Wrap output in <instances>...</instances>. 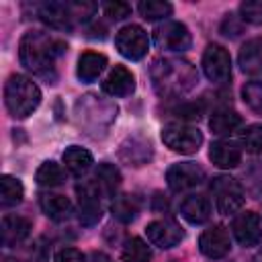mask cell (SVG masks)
<instances>
[{
    "instance_id": "obj_1",
    "label": "cell",
    "mask_w": 262,
    "mask_h": 262,
    "mask_svg": "<svg viewBox=\"0 0 262 262\" xmlns=\"http://www.w3.org/2000/svg\"><path fill=\"white\" fill-rule=\"evenodd\" d=\"M66 49L68 45L61 39L51 37L49 33H43V31H29L23 35L18 43V59L25 66V70L53 84L55 59L61 53H66Z\"/></svg>"
},
{
    "instance_id": "obj_2",
    "label": "cell",
    "mask_w": 262,
    "mask_h": 262,
    "mask_svg": "<svg viewBox=\"0 0 262 262\" xmlns=\"http://www.w3.org/2000/svg\"><path fill=\"white\" fill-rule=\"evenodd\" d=\"M154 90L164 98H178L192 90L199 82V74L192 63L176 57L156 59L149 68Z\"/></svg>"
},
{
    "instance_id": "obj_3",
    "label": "cell",
    "mask_w": 262,
    "mask_h": 262,
    "mask_svg": "<svg viewBox=\"0 0 262 262\" xmlns=\"http://www.w3.org/2000/svg\"><path fill=\"white\" fill-rule=\"evenodd\" d=\"M76 119L88 135L102 137L117 119V104L96 94H84L76 100Z\"/></svg>"
},
{
    "instance_id": "obj_4",
    "label": "cell",
    "mask_w": 262,
    "mask_h": 262,
    "mask_svg": "<svg viewBox=\"0 0 262 262\" xmlns=\"http://www.w3.org/2000/svg\"><path fill=\"white\" fill-rule=\"evenodd\" d=\"M41 102V90L39 86L23 76V74H12L6 84H4V104L14 119H27L33 115V111Z\"/></svg>"
},
{
    "instance_id": "obj_5",
    "label": "cell",
    "mask_w": 262,
    "mask_h": 262,
    "mask_svg": "<svg viewBox=\"0 0 262 262\" xmlns=\"http://www.w3.org/2000/svg\"><path fill=\"white\" fill-rule=\"evenodd\" d=\"M94 8L90 2H43L39 6V18L51 29L68 31L74 20H86Z\"/></svg>"
},
{
    "instance_id": "obj_6",
    "label": "cell",
    "mask_w": 262,
    "mask_h": 262,
    "mask_svg": "<svg viewBox=\"0 0 262 262\" xmlns=\"http://www.w3.org/2000/svg\"><path fill=\"white\" fill-rule=\"evenodd\" d=\"M211 192L215 196V207L221 215H233L235 211L242 209L246 201L242 184L235 178L225 174H219L211 180Z\"/></svg>"
},
{
    "instance_id": "obj_7",
    "label": "cell",
    "mask_w": 262,
    "mask_h": 262,
    "mask_svg": "<svg viewBox=\"0 0 262 262\" xmlns=\"http://www.w3.org/2000/svg\"><path fill=\"white\" fill-rule=\"evenodd\" d=\"M162 141L176 154H196L203 143V133L196 127L170 123L162 129Z\"/></svg>"
},
{
    "instance_id": "obj_8",
    "label": "cell",
    "mask_w": 262,
    "mask_h": 262,
    "mask_svg": "<svg viewBox=\"0 0 262 262\" xmlns=\"http://www.w3.org/2000/svg\"><path fill=\"white\" fill-rule=\"evenodd\" d=\"M154 43L164 51H186L192 45L190 31L178 20H166L154 29Z\"/></svg>"
},
{
    "instance_id": "obj_9",
    "label": "cell",
    "mask_w": 262,
    "mask_h": 262,
    "mask_svg": "<svg viewBox=\"0 0 262 262\" xmlns=\"http://www.w3.org/2000/svg\"><path fill=\"white\" fill-rule=\"evenodd\" d=\"M115 47H117V51L123 57H127L131 61H137V59H141L147 53L149 37H147V33L139 25H127V27L117 31Z\"/></svg>"
},
{
    "instance_id": "obj_10",
    "label": "cell",
    "mask_w": 262,
    "mask_h": 262,
    "mask_svg": "<svg viewBox=\"0 0 262 262\" xmlns=\"http://www.w3.org/2000/svg\"><path fill=\"white\" fill-rule=\"evenodd\" d=\"M203 72L215 84L227 82L231 78V57H229L227 49H223L217 43L207 45V49L203 53Z\"/></svg>"
},
{
    "instance_id": "obj_11",
    "label": "cell",
    "mask_w": 262,
    "mask_h": 262,
    "mask_svg": "<svg viewBox=\"0 0 262 262\" xmlns=\"http://www.w3.org/2000/svg\"><path fill=\"white\" fill-rule=\"evenodd\" d=\"M78 194V219L82 225H94L102 217V207H100V190L96 188L94 180L92 182H80L76 186Z\"/></svg>"
},
{
    "instance_id": "obj_12",
    "label": "cell",
    "mask_w": 262,
    "mask_h": 262,
    "mask_svg": "<svg viewBox=\"0 0 262 262\" xmlns=\"http://www.w3.org/2000/svg\"><path fill=\"white\" fill-rule=\"evenodd\" d=\"M205 180V172L199 164L194 162H180L168 168L166 172V182L170 186V190L174 192H184L190 190L194 186H199Z\"/></svg>"
},
{
    "instance_id": "obj_13",
    "label": "cell",
    "mask_w": 262,
    "mask_h": 262,
    "mask_svg": "<svg viewBox=\"0 0 262 262\" xmlns=\"http://www.w3.org/2000/svg\"><path fill=\"white\" fill-rule=\"evenodd\" d=\"M145 235L154 246L166 250V248H174L182 242L184 229L174 219H156V221L147 223Z\"/></svg>"
},
{
    "instance_id": "obj_14",
    "label": "cell",
    "mask_w": 262,
    "mask_h": 262,
    "mask_svg": "<svg viewBox=\"0 0 262 262\" xmlns=\"http://www.w3.org/2000/svg\"><path fill=\"white\" fill-rule=\"evenodd\" d=\"M199 250L207 258H213V260L227 256L231 250V239H229L227 229L223 225H213V227L205 229L199 237Z\"/></svg>"
},
{
    "instance_id": "obj_15",
    "label": "cell",
    "mask_w": 262,
    "mask_h": 262,
    "mask_svg": "<svg viewBox=\"0 0 262 262\" xmlns=\"http://www.w3.org/2000/svg\"><path fill=\"white\" fill-rule=\"evenodd\" d=\"M231 229H233L235 239H237L244 248L256 246V244H260V239H262V223H260L258 213H254V211H244V213H239V215L233 219Z\"/></svg>"
},
{
    "instance_id": "obj_16",
    "label": "cell",
    "mask_w": 262,
    "mask_h": 262,
    "mask_svg": "<svg viewBox=\"0 0 262 262\" xmlns=\"http://www.w3.org/2000/svg\"><path fill=\"white\" fill-rule=\"evenodd\" d=\"M102 90L111 96H129L135 90V76L125 66H115L102 82Z\"/></svg>"
},
{
    "instance_id": "obj_17",
    "label": "cell",
    "mask_w": 262,
    "mask_h": 262,
    "mask_svg": "<svg viewBox=\"0 0 262 262\" xmlns=\"http://www.w3.org/2000/svg\"><path fill=\"white\" fill-rule=\"evenodd\" d=\"M31 233V221L20 217V215H4L2 217V225H0V239L2 246L10 248L20 244L27 235Z\"/></svg>"
},
{
    "instance_id": "obj_18",
    "label": "cell",
    "mask_w": 262,
    "mask_h": 262,
    "mask_svg": "<svg viewBox=\"0 0 262 262\" xmlns=\"http://www.w3.org/2000/svg\"><path fill=\"white\" fill-rule=\"evenodd\" d=\"M237 63L244 74L250 76L262 74V37H254L242 45L237 53Z\"/></svg>"
},
{
    "instance_id": "obj_19",
    "label": "cell",
    "mask_w": 262,
    "mask_h": 262,
    "mask_svg": "<svg viewBox=\"0 0 262 262\" xmlns=\"http://www.w3.org/2000/svg\"><path fill=\"white\" fill-rule=\"evenodd\" d=\"M180 215L192 223V225H201L211 217V203L207 196L203 194H190L182 201L180 205Z\"/></svg>"
},
{
    "instance_id": "obj_20",
    "label": "cell",
    "mask_w": 262,
    "mask_h": 262,
    "mask_svg": "<svg viewBox=\"0 0 262 262\" xmlns=\"http://www.w3.org/2000/svg\"><path fill=\"white\" fill-rule=\"evenodd\" d=\"M209 158L219 168H235L242 162V149L233 141H215L209 149Z\"/></svg>"
},
{
    "instance_id": "obj_21",
    "label": "cell",
    "mask_w": 262,
    "mask_h": 262,
    "mask_svg": "<svg viewBox=\"0 0 262 262\" xmlns=\"http://www.w3.org/2000/svg\"><path fill=\"white\" fill-rule=\"evenodd\" d=\"M104 68H106V57L102 53L86 51V53H82L78 57V70H76V74H78V78L82 82H94L102 74Z\"/></svg>"
},
{
    "instance_id": "obj_22",
    "label": "cell",
    "mask_w": 262,
    "mask_h": 262,
    "mask_svg": "<svg viewBox=\"0 0 262 262\" xmlns=\"http://www.w3.org/2000/svg\"><path fill=\"white\" fill-rule=\"evenodd\" d=\"M119 156L125 162H129L131 166H141V164H145L151 158V143L141 139V137H129L121 145Z\"/></svg>"
},
{
    "instance_id": "obj_23",
    "label": "cell",
    "mask_w": 262,
    "mask_h": 262,
    "mask_svg": "<svg viewBox=\"0 0 262 262\" xmlns=\"http://www.w3.org/2000/svg\"><path fill=\"white\" fill-rule=\"evenodd\" d=\"M39 205H41V211L53 219V221H66L70 215H72V203L68 196L63 194H41L39 199Z\"/></svg>"
},
{
    "instance_id": "obj_24",
    "label": "cell",
    "mask_w": 262,
    "mask_h": 262,
    "mask_svg": "<svg viewBox=\"0 0 262 262\" xmlns=\"http://www.w3.org/2000/svg\"><path fill=\"white\" fill-rule=\"evenodd\" d=\"M139 209H141V199H139L137 194H129V192L115 196V201L111 203V213H113V217L119 219L121 223L133 221V219L137 217Z\"/></svg>"
},
{
    "instance_id": "obj_25",
    "label": "cell",
    "mask_w": 262,
    "mask_h": 262,
    "mask_svg": "<svg viewBox=\"0 0 262 262\" xmlns=\"http://www.w3.org/2000/svg\"><path fill=\"white\" fill-rule=\"evenodd\" d=\"M242 125V115L233 108H219L211 115L209 127L215 135H229Z\"/></svg>"
},
{
    "instance_id": "obj_26",
    "label": "cell",
    "mask_w": 262,
    "mask_h": 262,
    "mask_svg": "<svg viewBox=\"0 0 262 262\" xmlns=\"http://www.w3.org/2000/svg\"><path fill=\"white\" fill-rule=\"evenodd\" d=\"M63 164L68 168L70 174L74 176H82L88 172V168L92 166V154L84 147H78V145H70L66 151H63Z\"/></svg>"
},
{
    "instance_id": "obj_27",
    "label": "cell",
    "mask_w": 262,
    "mask_h": 262,
    "mask_svg": "<svg viewBox=\"0 0 262 262\" xmlns=\"http://www.w3.org/2000/svg\"><path fill=\"white\" fill-rule=\"evenodd\" d=\"M94 184L100 190V194H115V190L121 184V172L117 166L104 162L94 172Z\"/></svg>"
},
{
    "instance_id": "obj_28",
    "label": "cell",
    "mask_w": 262,
    "mask_h": 262,
    "mask_svg": "<svg viewBox=\"0 0 262 262\" xmlns=\"http://www.w3.org/2000/svg\"><path fill=\"white\" fill-rule=\"evenodd\" d=\"M35 180L39 186H45V188H53V186H59L66 182V172L59 164L55 162H43L35 174Z\"/></svg>"
},
{
    "instance_id": "obj_29",
    "label": "cell",
    "mask_w": 262,
    "mask_h": 262,
    "mask_svg": "<svg viewBox=\"0 0 262 262\" xmlns=\"http://www.w3.org/2000/svg\"><path fill=\"white\" fill-rule=\"evenodd\" d=\"M23 194H25V188H23V182L18 178H12L8 174H4L0 178V203L2 207H14L23 201Z\"/></svg>"
},
{
    "instance_id": "obj_30",
    "label": "cell",
    "mask_w": 262,
    "mask_h": 262,
    "mask_svg": "<svg viewBox=\"0 0 262 262\" xmlns=\"http://www.w3.org/2000/svg\"><path fill=\"white\" fill-rule=\"evenodd\" d=\"M123 262H149L151 260V248L141 237H131L125 242L121 250Z\"/></svg>"
},
{
    "instance_id": "obj_31",
    "label": "cell",
    "mask_w": 262,
    "mask_h": 262,
    "mask_svg": "<svg viewBox=\"0 0 262 262\" xmlns=\"http://www.w3.org/2000/svg\"><path fill=\"white\" fill-rule=\"evenodd\" d=\"M137 10L145 20H158L172 14V4L162 0H141L137 4Z\"/></svg>"
},
{
    "instance_id": "obj_32",
    "label": "cell",
    "mask_w": 262,
    "mask_h": 262,
    "mask_svg": "<svg viewBox=\"0 0 262 262\" xmlns=\"http://www.w3.org/2000/svg\"><path fill=\"white\" fill-rule=\"evenodd\" d=\"M239 141H242V147L248 154H262V125L246 127Z\"/></svg>"
},
{
    "instance_id": "obj_33",
    "label": "cell",
    "mask_w": 262,
    "mask_h": 262,
    "mask_svg": "<svg viewBox=\"0 0 262 262\" xmlns=\"http://www.w3.org/2000/svg\"><path fill=\"white\" fill-rule=\"evenodd\" d=\"M242 98L244 102L258 115H262V80H254V82H248L244 88H242Z\"/></svg>"
},
{
    "instance_id": "obj_34",
    "label": "cell",
    "mask_w": 262,
    "mask_h": 262,
    "mask_svg": "<svg viewBox=\"0 0 262 262\" xmlns=\"http://www.w3.org/2000/svg\"><path fill=\"white\" fill-rule=\"evenodd\" d=\"M239 14L244 20L252 25H262V0H246L239 6Z\"/></svg>"
},
{
    "instance_id": "obj_35",
    "label": "cell",
    "mask_w": 262,
    "mask_h": 262,
    "mask_svg": "<svg viewBox=\"0 0 262 262\" xmlns=\"http://www.w3.org/2000/svg\"><path fill=\"white\" fill-rule=\"evenodd\" d=\"M102 10H104V14L108 16V18H113V20H123V18H127L129 14H131V4H127V2H121V0H111V2H102Z\"/></svg>"
},
{
    "instance_id": "obj_36",
    "label": "cell",
    "mask_w": 262,
    "mask_h": 262,
    "mask_svg": "<svg viewBox=\"0 0 262 262\" xmlns=\"http://www.w3.org/2000/svg\"><path fill=\"white\" fill-rule=\"evenodd\" d=\"M53 262H86L84 254L76 248H63L55 254V260Z\"/></svg>"
},
{
    "instance_id": "obj_37",
    "label": "cell",
    "mask_w": 262,
    "mask_h": 262,
    "mask_svg": "<svg viewBox=\"0 0 262 262\" xmlns=\"http://www.w3.org/2000/svg\"><path fill=\"white\" fill-rule=\"evenodd\" d=\"M174 115L180 119H199L201 117V106L199 104H182L174 108Z\"/></svg>"
},
{
    "instance_id": "obj_38",
    "label": "cell",
    "mask_w": 262,
    "mask_h": 262,
    "mask_svg": "<svg viewBox=\"0 0 262 262\" xmlns=\"http://www.w3.org/2000/svg\"><path fill=\"white\" fill-rule=\"evenodd\" d=\"M221 33L227 35V37H237L242 33V25H235V16L233 14H227L223 25H221Z\"/></svg>"
},
{
    "instance_id": "obj_39",
    "label": "cell",
    "mask_w": 262,
    "mask_h": 262,
    "mask_svg": "<svg viewBox=\"0 0 262 262\" xmlns=\"http://www.w3.org/2000/svg\"><path fill=\"white\" fill-rule=\"evenodd\" d=\"M94 260H96V262H111V260H108L106 256H102V254H94Z\"/></svg>"
},
{
    "instance_id": "obj_40",
    "label": "cell",
    "mask_w": 262,
    "mask_h": 262,
    "mask_svg": "<svg viewBox=\"0 0 262 262\" xmlns=\"http://www.w3.org/2000/svg\"><path fill=\"white\" fill-rule=\"evenodd\" d=\"M252 262H262V250H260V252H258V254L252 258Z\"/></svg>"
},
{
    "instance_id": "obj_41",
    "label": "cell",
    "mask_w": 262,
    "mask_h": 262,
    "mask_svg": "<svg viewBox=\"0 0 262 262\" xmlns=\"http://www.w3.org/2000/svg\"><path fill=\"white\" fill-rule=\"evenodd\" d=\"M172 262H178V260H172Z\"/></svg>"
}]
</instances>
